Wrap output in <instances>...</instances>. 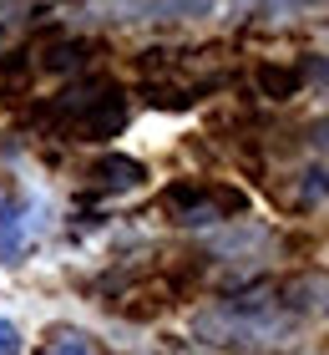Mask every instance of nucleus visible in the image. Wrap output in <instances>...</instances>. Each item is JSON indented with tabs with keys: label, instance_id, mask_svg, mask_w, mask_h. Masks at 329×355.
<instances>
[{
	"label": "nucleus",
	"instance_id": "1",
	"mask_svg": "<svg viewBox=\"0 0 329 355\" xmlns=\"http://www.w3.org/2000/svg\"><path fill=\"white\" fill-rule=\"evenodd\" d=\"M162 208H168L172 223H218L223 214H238L243 208V193H228V188H203V183H172L162 193Z\"/></svg>",
	"mask_w": 329,
	"mask_h": 355
},
{
	"label": "nucleus",
	"instance_id": "2",
	"mask_svg": "<svg viewBox=\"0 0 329 355\" xmlns=\"http://www.w3.org/2000/svg\"><path fill=\"white\" fill-rule=\"evenodd\" d=\"M142 178H147V168L137 163V157H122V153H107V157L91 163V183L102 193H127V188H137Z\"/></svg>",
	"mask_w": 329,
	"mask_h": 355
},
{
	"label": "nucleus",
	"instance_id": "3",
	"mask_svg": "<svg viewBox=\"0 0 329 355\" xmlns=\"http://www.w3.org/2000/svg\"><path fill=\"white\" fill-rule=\"evenodd\" d=\"M284 304H289V310H319V315H329V274H304V279L284 284Z\"/></svg>",
	"mask_w": 329,
	"mask_h": 355
},
{
	"label": "nucleus",
	"instance_id": "4",
	"mask_svg": "<svg viewBox=\"0 0 329 355\" xmlns=\"http://www.w3.org/2000/svg\"><path fill=\"white\" fill-rule=\"evenodd\" d=\"M254 87L269 96V102H289V96H299L304 71H299V67H258V71H254Z\"/></svg>",
	"mask_w": 329,
	"mask_h": 355
},
{
	"label": "nucleus",
	"instance_id": "5",
	"mask_svg": "<svg viewBox=\"0 0 329 355\" xmlns=\"http://www.w3.org/2000/svg\"><path fill=\"white\" fill-rule=\"evenodd\" d=\"M87 56H91L87 41H51L46 56H41V67L46 71H76V67H87Z\"/></svg>",
	"mask_w": 329,
	"mask_h": 355
},
{
	"label": "nucleus",
	"instance_id": "6",
	"mask_svg": "<svg viewBox=\"0 0 329 355\" xmlns=\"http://www.w3.org/2000/svg\"><path fill=\"white\" fill-rule=\"evenodd\" d=\"M243 15H299V10H329V0H233Z\"/></svg>",
	"mask_w": 329,
	"mask_h": 355
},
{
	"label": "nucleus",
	"instance_id": "7",
	"mask_svg": "<svg viewBox=\"0 0 329 355\" xmlns=\"http://www.w3.org/2000/svg\"><path fill=\"white\" fill-rule=\"evenodd\" d=\"M294 198H299V208H309V203H329V163L304 168L299 183H294Z\"/></svg>",
	"mask_w": 329,
	"mask_h": 355
},
{
	"label": "nucleus",
	"instance_id": "8",
	"mask_svg": "<svg viewBox=\"0 0 329 355\" xmlns=\"http://www.w3.org/2000/svg\"><path fill=\"white\" fill-rule=\"evenodd\" d=\"M21 249V208H0V254Z\"/></svg>",
	"mask_w": 329,
	"mask_h": 355
},
{
	"label": "nucleus",
	"instance_id": "9",
	"mask_svg": "<svg viewBox=\"0 0 329 355\" xmlns=\"http://www.w3.org/2000/svg\"><path fill=\"white\" fill-rule=\"evenodd\" d=\"M46 355H96V345L87 340V335H61V340L46 350Z\"/></svg>",
	"mask_w": 329,
	"mask_h": 355
},
{
	"label": "nucleus",
	"instance_id": "10",
	"mask_svg": "<svg viewBox=\"0 0 329 355\" xmlns=\"http://www.w3.org/2000/svg\"><path fill=\"white\" fill-rule=\"evenodd\" d=\"M299 71H304V82H319V87L329 92V56H309V61H299Z\"/></svg>",
	"mask_w": 329,
	"mask_h": 355
},
{
	"label": "nucleus",
	"instance_id": "11",
	"mask_svg": "<svg viewBox=\"0 0 329 355\" xmlns=\"http://www.w3.org/2000/svg\"><path fill=\"white\" fill-rule=\"evenodd\" d=\"M0 355H21V330L10 320H0Z\"/></svg>",
	"mask_w": 329,
	"mask_h": 355
}]
</instances>
